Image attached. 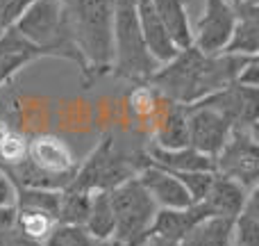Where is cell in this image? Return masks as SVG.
<instances>
[{"instance_id":"30","label":"cell","mask_w":259,"mask_h":246,"mask_svg":"<svg viewBox=\"0 0 259 246\" xmlns=\"http://www.w3.org/2000/svg\"><path fill=\"white\" fill-rule=\"evenodd\" d=\"M32 0H0V25L12 27Z\"/></svg>"},{"instance_id":"26","label":"cell","mask_w":259,"mask_h":246,"mask_svg":"<svg viewBox=\"0 0 259 246\" xmlns=\"http://www.w3.org/2000/svg\"><path fill=\"white\" fill-rule=\"evenodd\" d=\"M44 246H105V242L96 239L84 226L55 224L46 235Z\"/></svg>"},{"instance_id":"28","label":"cell","mask_w":259,"mask_h":246,"mask_svg":"<svg viewBox=\"0 0 259 246\" xmlns=\"http://www.w3.org/2000/svg\"><path fill=\"white\" fill-rule=\"evenodd\" d=\"M16 224V185L0 171V233Z\"/></svg>"},{"instance_id":"14","label":"cell","mask_w":259,"mask_h":246,"mask_svg":"<svg viewBox=\"0 0 259 246\" xmlns=\"http://www.w3.org/2000/svg\"><path fill=\"white\" fill-rule=\"evenodd\" d=\"M248 194L250 192L246 187H241L239 183L225 178V175L214 173L209 192L205 194L200 205L207 212V217H228V219H234L239 215V210L243 207V203H246Z\"/></svg>"},{"instance_id":"23","label":"cell","mask_w":259,"mask_h":246,"mask_svg":"<svg viewBox=\"0 0 259 246\" xmlns=\"http://www.w3.org/2000/svg\"><path fill=\"white\" fill-rule=\"evenodd\" d=\"M228 55L259 57V16H241L234 23L232 37L223 48Z\"/></svg>"},{"instance_id":"3","label":"cell","mask_w":259,"mask_h":246,"mask_svg":"<svg viewBox=\"0 0 259 246\" xmlns=\"http://www.w3.org/2000/svg\"><path fill=\"white\" fill-rule=\"evenodd\" d=\"M80 162L73 157L71 148L53 134H36L27 142L25 157L3 173L16 187L55 189L62 192L75 178Z\"/></svg>"},{"instance_id":"31","label":"cell","mask_w":259,"mask_h":246,"mask_svg":"<svg viewBox=\"0 0 259 246\" xmlns=\"http://www.w3.org/2000/svg\"><path fill=\"white\" fill-rule=\"evenodd\" d=\"M0 246H44V242L30 237V235H25V233H21V230L14 226V228L0 233Z\"/></svg>"},{"instance_id":"8","label":"cell","mask_w":259,"mask_h":246,"mask_svg":"<svg viewBox=\"0 0 259 246\" xmlns=\"http://www.w3.org/2000/svg\"><path fill=\"white\" fill-rule=\"evenodd\" d=\"M257 132L232 128L228 142L214 157V173L239 183L248 192L259 187V142Z\"/></svg>"},{"instance_id":"9","label":"cell","mask_w":259,"mask_h":246,"mask_svg":"<svg viewBox=\"0 0 259 246\" xmlns=\"http://www.w3.org/2000/svg\"><path fill=\"white\" fill-rule=\"evenodd\" d=\"M202 105L214 108L219 114H223L232 128L250 130L257 132L259 123V87H243L239 82H232L225 89L198 100Z\"/></svg>"},{"instance_id":"29","label":"cell","mask_w":259,"mask_h":246,"mask_svg":"<svg viewBox=\"0 0 259 246\" xmlns=\"http://www.w3.org/2000/svg\"><path fill=\"white\" fill-rule=\"evenodd\" d=\"M175 175L184 185V189L189 192L193 203H200L205 198V194L209 192L211 180H214V171H189V173H175Z\"/></svg>"},{"instance_id":"27","label":"cell","mask_w":259,"mask_h":246,"mask_svg":"<svg viewBox=\"0 0 259 246\" xmlns=\"http://www.w3.org/2000/svg\"><path fill=\"white\" fill-rule=\"evenodd\" d=\"M16 226L21 233L30 235L34 239H41L44 242L46 235L50 233V228L55 226V219L48 215H41V212H21L16 210Z\"/></svg>"},{"instance_id":"4","label":"cell","mask_w":259,"mask_h":246,"mask_svg":"<svg viewBox=\"0 0 259 246\" xmlns=\"http://www.w3.org/2000/svg\"><path fill=\"white\" fill-rule=\"evenodd\" d=\"M148 164L146 151H125L116 144L114 134H107L89 157L77 166L75 178L68 187L82 192H109L137 173Z\"/></svg>"},{"instance_id":"18","label":"cell","mask_w":259,"mask_h":246,"mask_svg":"<svg viewBox=\"0 0 259 246\" xmlns=\"http://www.w3.org/2000/svg\"><path fill=\"white\" fill-rule=\"evenodd\" d=\"M152 5H155L157 16H159L161 25L166 27L175 48L184 50L193 46V27L189 23L184 0H152Z\"/></svg>"},{"instance_id":"33","label":"cell","mask_w":259,"mask_h":246,"mask_svg":"<svg viewBox=\"0 0 259 246\" xmlns=\"http://www.w3.org/2000/svg\"><path fill=\"white\" fill-rule=\"evenodd\" d=\"M134 246H178V242H168V239H164V237H157V235L148 233L141 242H137Z\"/></svg>"},{"instance_id":"1","label":"cell","mask_w":259,"mask_h":246,"mask_svg":"<svg viewBox=\"0 0 259 246\" xmlns=\"http://www.w3.org/2000/svg\"><path fill=\"white\" fill-rule=\"evenodd\" d=\"M250 57L241 55H202L193 46L180 50L170 62L161 64L148 80L168 103L193 105L216 91L237 82L241 68Z\"/></svg>"},{"instance_id":"25","label":"cell","mask_w":259,"mask_h":246,"mask_svg":"<svg viewBox=\"0 0 259 246\" xmlns=\"http://www.w3.org/2000/svg\"><path fill=\"white\" fill-rule=\"evenodd\" d=\"M91 205V192L66 187L62 189L57 207V224H71V226H84L87 215Z\"/></svg>"},{"instance_id":"32","label":"cell","mask_w":259,"mask_h":246,"mask_svg":"<svg viewBox=\"0 0 259 246\" xmlns=\"http://www.w3.org/2000/svg\"><path fill=\"white\" fill-rule=\"evenodd\" d=\"M232 7V12L237 14V18L241 16H259V0H225Z\"/></svg>"},{"instance_id":"6","label":"cell","mask_w":259,"mask_h":246,"mask_svg":"<svg viewBox=\"0 0 259 246\" xmlns=\"http://www.w3.org/2000/svg\"><path fill=\"white\" fill-rule=\"evenodd\" d=\"M161 64L148 53L137 18L134 0H116L114 9V41H112V71L114 76L134 82H148Z\"/></svg>"},{"instance_id":"11","label":"cell","mask_w":259,"mask_h":246,"mask_svg":"<svg viewBox=\"0 0 259 246\" xmlns=\"http://www.w3.org/2000/svg\"><path fill=\"white\" fill-rule=\"evenodd\" d=\"M187 123H189V146L205 153L209 157H216V153L228 142L232 125L219 114L214 108L202 103L187 105Z\"/></svg>"},{"instance_id":"22","label":"cell","mask_w":259,"mask_h":246,"mask_svg":"<svg viewBox=\"0 0 259 246\" xmlns=\"http://www.w3.org/2000/svg\"><path fill=\"white\" fill-rule=\"evenodd\" d=\"M84 228L100 242L114 239V212L109 203V192H91V205Z\"/></svg>"},{"instance_id":"7","label":"cell","mask_w":259,"mask_h":246,"mask_svg":"<svg viewBox=\"0 0 259 246\" xmlns=\"http://www.w3.org/2000/svg\"><path fill=\"white\" fill-rule=\"evenodd\" d=\"M109 203L114 212V242L134 246L150 233L159 207L143 189L139 178H130L118 187L109 189Z\"/></svg>"},{"instance_id":"13","label":"cell","mask_w":259,"mask_h":246,"mask_svg":"<svg viewBox=\"0 0 259 246\" xmlns=\"http://www.w3.org/2000/svg\"><path fill=\"white\" fill-rule=\"evenodd\" d=\"M137 3V18H139V27H141L143 41L148 46V53L157 59L159 64H166L180 53L175 48V44L170 41L166 27L161 25L159 16L155 12L152 0H134Z\"/></svg>"},{"instance_id":"19","label":"cell","mask_w":259,"mask_h":246,"mask_svg":"<svg viewBox=\"0 0 259 246\" xmlns=\"http://www.w3.org/2000/svg\"><path fill=\"white\" fill-rule=\"evenodd\" d=\"M178 246H232V219L205 217L180 239Z\"/></svg>"},{"instance_id":"34","label":"cell","mask_w":259,"mask_h":246,"mask_svg":"<svg viewBox=\"0 0 259 246\" xmlns=\"http://www.w3.org/2000/svg\"><path fill=\"white\" fill-rule=\"evenodd\" d=\"M105 246H123V244H118V242H114V239H109V242H105Z\"/></svg>"},{"instance_id":"20","label":"cell","mask_w":259,"mask_h":246,"mask_svg":"<svg viewBox=\"0 0 259 246\" xmlns=\"http://www.w3.org/2000/svg\"><path fill=\"white\" fill-rule=\"evenodd\" d=\"M170 108L161 117L155 130V146L161 148H184L189 146V123H187V108L184 105L168 103Z\"/></svg>"},{"instance_id":"16","label":"cell","mask_w":259,"mask_h":246,"mask_svg":"<svg viewBox=\"0 0 259 246\" xmlns=\"http://www.w3.org/2000/svg\"><path fill=\"white\" fill-rule=\"evenodd\" d=\"M44 57L30 41H25L14 27H5L0 34V89L32 59Z\"/></svg>"},{"instance_id":"24","label":"cell","mask_w":259,"mask_h":246,"mask_svg":"<svg viewBox=\"0 0 259 246\" xmlns=\"http://www.w3.org/2000/svg\"><path fill=\"white\" fill-rule=\"evenodd\" d=\"M62 192L55 189H32V187H16V210L21 212H41L55 219L57 224V207Z\"/></svg>"},{"instance_id":"2","label":"cell","mask_w":259,"mask_h":246,"mask_svg":"<svg viewBox=\"0 0 259 246\" xmlns=\"http://www.w3.org/2000/svg\"><path fill=\"white\" fill-rule=\"evenodd\" d=\"M73 44L80 53L84 82L112 71L116 0H62Z\"/></svg>"},{"instance_id":"21","label":"cell","mask_w":259,"mask_h":246,"mask_svg":"<svg viewBox=\"0 0 259 246\" xmlns=\"http://www.w3.org/2000/svg\"><path fill=\"white\" fill-rule=\"evenodd\" d=\"M232 246H259V187L248 194L232 219Z\"/></svg>"},{"instance_id":"12","label":"cell","mask_w":259,"mask_h":246,"mask_svg":"<svg viewBox=\"0 0 259 246\" xmlns=\"http://www.w3.org/2000/svg\"><path fill=\"white\" fill-rule=\"evenodd\" d=\"M139 183L143 185L150 198L155 201L157 207H164V210H184V207L193 205L189 192L184 189V185L180 183V178L170 171L155 166L148 162L141 171L137 173Z\"/></svg>"},{"instance_id":"35","label":"cell","mask_w":259,"mask_h":246,"mask_svg":"<svg viewBox=\"0 0 259 246\" xmlns=\"http://www.w3.org/2000/svg\"><path fill=\"white\" fill-rule=\"evenodd\" d=\"M3 32H5V27H3V25H0V34H3Z\"/></svg>"},{"instance_id":"5","label":"cell","mask_w":259,"mask_h":246,"mask_svg":"<svg viewBox=\"0 0 259 246\" xmlns=\"http://www.w3.org/2000/svg\"><path fill=\"white\" fill-rule=\"evenodd\" d=\"M12 27L25 41H30L41 55L66 57L82 66L80 53L68 30L62 0H32Z\"/></svg>"},{"instance_id":"15","label":"cell","mask_w":259,"mask_h":246,"mask_svg":"<svg viewBox=\"0 0 259 246\" xmlns=\"http://www.w3.org/2000/svg\"><path fill=\"white\" fill-rule=\"evenodd\" d=\"M146 157L150 164L161 166L170 173H189V171H214V157L196 151L191 146L184 148H161L150 146L146 148Z\"/></svg>"},{"instance_id":"10","label":"cell","mask_w":259,"mask_h":246,"mask_svg":"<svg viewBox=\"0 0 259 246\" xmlns=\"http://www.w3.org/2000/svg\"><path fill=\"white\" fill-rule=\"evenodd\" d=\"M237 14L225 0H205V12L193 30V48L202 55H219L232 37Z\"/></svg>"},{"instance_id":"17","label":"cell","mask_w":259,"mask_h":246,"mask_svg":"<svg viewBox=\"0 0 259 246\" xmlns=\"http://www.w3.org/2000/svg\"><path fill=\"white\" fill-rule=\"evenodd\" d=\"M205 217L207 212L202 210L200 203H193L184 210H164V207H159L155 215V221L150 226V233L157 235V237L168 239V242H180Z\"/></svg>"}]
</instances>
